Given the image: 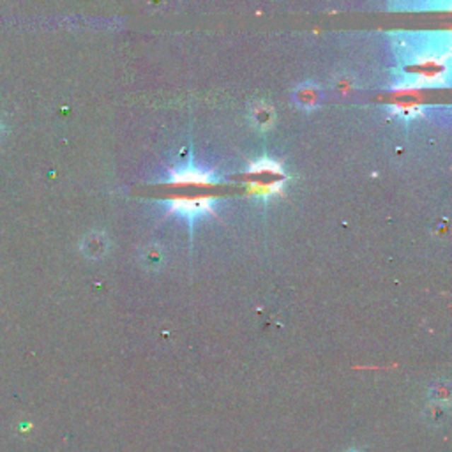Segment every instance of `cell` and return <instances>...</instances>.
Segmentation results:
<instances>
[{
  "label": "cell",
  "instance_id": "3",
  "mask_svg": "<svg viewBox=\"0 0 452 452\" xmlns=\"http://www.w3.org/2000/svg\"><path fill=\"white\" fill-rule=\"evenodd\" d=\"M170 182L179 186H211L214 184V175L202 168H184L172 172Z\"/></svg>",
  "mask_w": 452,
  "mask_h": 452
},
{
  "label": "cell",
  "instance_id": "7",
  "mask_svg": "<svg viewBox=\"0 0 452 452\" xmlns=\"http://www.w3.org/2000/svg\"><path fill=\"white\" fill-rule=\"evenodd\" d=\"M431 394H433V398H435V401L436 403H449V394H451V390H449V386H447L446 382L444 383H436L435 387H433V390H431Z\"/></svg>",
  "mask_w": 452,
  "mask_h": 452
},
{
  "label": "cell",
  "instance_id": "1",
  "mask_svg": "<svg viewBox=\"0 0 452 452\" xmlns=\"http://www.w3.org/2000/svg\"><path fill=\"white\" fill-rule=\"evenodd\" d=\"M245 179L249 182V193L263 198H270L281 193L286 182L283 166L272 159H260V161L251 163Z\"/></svg>",
  "mask_w": 452,
  "mask_h": 452
},
{
  "label": "cell",
  "instance_id": "9",
  "mask_svg": "<svg viewBox=\"0 0 452 452\" xmlns=\"http://www.w3.org/2000/svg\"><path fill=\"white\" fill-rule=\"evenodd\" d=\"M350 452H357V451H350Z\"/></svg>",
  "mask_w": 452,
  "mask_h": 452
},
{
  "label": "cell",
  "instance_id": "8",
  "mask_svg": "<svg viewBox=\"0 0 452 452\" xmlns=\"http://www.w3.org/2000/svg\"><path fill=\"white\" fill-rule=\"evenodd\" d=\"M161 255H159L158 248H149L147 253L144 255V263L151 267H158L161 263Z\"/></svg>",
  "mask_w": 452,
  "mask_h": 452
},
{
  "label": "cell",
  "instance_id": "6",
  "mask_svg": "<svg viewBox=\"0 0 452 452\" xmlns=\"http://www.w3.org/2000/svg\"><path fill=\"white\" fill-rule=\"evenodd\" d=\"M316 98H318V92H316L313 87L301 88V91L297 92L299 103H301V105L304 106V108H311V106H315L316 105Z\"/></svg>",
  "mask_w": 452,
  "mask_h": 452
},
{
  "label": "cell",
  "instance_id": "5",
  "mask_svg": "<svg viewBox=\"0 0 452 452\" xmlns=\"http://www.w3.org/2000/svg\"><path fill=\"white\" fill-rule=\"evenodd\" d=\"M255 124L260 127H269L270 124L274 122V115H272V108H269V106H256L255 108Z\"/></svg>",
  "mask_w": 452,
  "mask_h": 452
},
{
  "label": "cell",
  "instance_id": "4",
  "mask_svg": "<svg viewBox=\"0 0 452 452\" xmlns=\"http://www.w3.org/2000/svg\"><path fill=\"white\" fill-rule=\"evenodd\" d=\"M83 251L91 258H99L108 251V238L103 233H91L83 242Z\"/></svg>",
  "mask_w": 452,
  "mask_h": 452
},
{
  "label": "cell",
  "instance_id": "2",
  "mask_svg": "<svg viewBox=\"0 0 452 452\" xmlns=\"http://www.w3.org/2000/svg\"><path fill=\"white\" fill-rule=\"evenodd\" d=\"M214 204L216 200L211 197H180L168 202V212L193 221V219L202 218L204 214L214 212Z\"/></svg>",
  "mask_w": 452,
  "mask_h": 452
}]
</instances>
